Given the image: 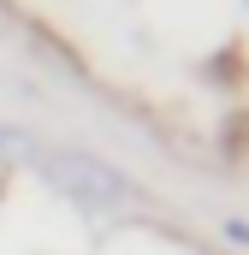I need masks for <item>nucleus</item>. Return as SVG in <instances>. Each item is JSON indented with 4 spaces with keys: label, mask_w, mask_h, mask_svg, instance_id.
<instances>
[{
    "label": "nucleus",
    "mask_w": 249,
    "mask_h": 255,
    "mask_svg": "<svg viewBox=\"0 0 249 255\" xmlns=\"http://www.w3.org/2000/svg\"><path fill=\"white\" fill-rule=\"evenodd\" d=\"M30 166H36L60 196H71L77 208H89V214L130 202V178H124L119 166H107L101 154H83V148H36Z\"/></svg>",
    "instance_id": "nucleus-1"
},
{
    "label": "nucleus",
    "mask_w": 249,
    "mask_h": 255,
    "mask_svg": "<svg viewBox=\"0 0 249 255\" xmlns=\"http://www.w3.org/2000/svg\"><path fill=\"white\" fill-rule=\"evenodd\" d=\"M0 160H36V142H30L24 130L0 125Z\"/></svg>",
    "instance_id": "nucleus-2"
}]
</instances>
